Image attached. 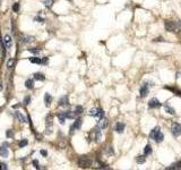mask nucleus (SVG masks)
Here are the masks:
<instances>
[{"mask_svg":"<svg viewBox=\"0 0 181 170\" xmlns=\"http://www.w3.org/2000/svg\"><path fill=\"white\" fill-rule=\"evenodd\" d=\"M59 106L60 107H66L69 104V100H68V96L67 95H64V96H61L60 99H59Z\"/></svg>","mask_w":181,"mask_h":170,"instance_id":"9b49d317","label":"nucleus"},{"mask_svg":"<svg viewBox=\"0 0 181 170\" xmlns=\"http://www.w3.org/2000/svg\"><path fill=\"white\" fill-rule=\"evenodd\" d=\"M2 90V83H1V81H0V91Z\"/></svg>","mask_w":181,"mask_h":170,"instance_id":"37998d69","label":"nucleus"},{"mask_svg":"<svg viewBox=\"0 0 181 170\" xmlns=\"http://www.w3.org/2000/svg\"><path fill=\"white\" fill-rule=\"evenodd\" d=\"M34 21H36V22H44L43 21V18H41V17H35V18H34Z\"/></svg>","mask_w":181,"mask_h":170,"instance_id":"ea45409f","label":"nucleus"},{"mask_svg":"<svg viewBox=\"0 0 181 170\" xmlns=\"http://www.w3.org/2000/svg\"><path fill=\"white\" fill-rule=\"evenodd\" d=\"M16 117L19 119V121H21V123H26V118H25V117L22 115L21 112H18V111H17V112H16Z\"/></svg>","mask_w":181,"mask_h":170,"instance_id":"b1692460","label":"nucleus"},{"mask_svg":"<svg viewBox=\"0 0 181 170\" xmlns=\"http://www.w3.org/2000/svg\"><path fill=\"white\" fill-rule=\"evenodd\" d=\"M89 115L93 116V117H97L98 115V109H96V108H93V109L89 110Z\"/></svg>","mask_w":181,"mask_h":170,"instance_id":"bb28decb","label":"nucleus"},{"mask_svg":"<svg viewBox=\"0 0 181 170\" xmlns=\"http://www.w3.org/2000/svg\"><path fill=\"white\" fill-rule=\"evenodd\" d=\"M171 132H172V135L174 137H178V136L181 135V125L178 124V123H174L172 124L171 126Z\"/></svg>","mask_w":181,"mask_h":170,"instance_id":"7ed1b4c3","label":"nucleus"},{"mask_svg":"<svg viewBox=\"0 0 181 170\" xmlns=\"http://www.w3.org/2000/svg\"><path fill=\"white\" fill-rule=\"evenodd\" d=\"M160 132H161V128H160V127H158V126L154 127V128L152 129V132L149 133V137H151L152 140H154V138L156 137V135H157V134H158V133H160Z\"/></svg>","mask_w":181,"mask_h":170,"instance_id":"f8f14e48","label":"nucleus"},{"mask_svg":"<svg viewBox=\"0 0 181 170\" xmlns=\"http://www.w3.org/2000/svg\"><path fill=\"white\" fill-rule=\"evenodd\" d=\"M164 26H165V30L169 31V32H174L175 28H177V24L172 21H165L164 22Z\"/></svg>","mask_w":181,"mask_h":170,"instance_id":"39448f33","label":"nucleus"},{"mask_svg":"<svg viewBox=\"0 0 181 170\" xmlns=\"http://www.w3.org/2000/svg\"><path fill=\"white\" fill-rule=\"evenodd\" d=\"M19 8H21V6H19V2H15L13 6V10L15 11V13H18L19 11Z\"/></svg>","mask_w":181,"mask_h":170,"instance_id":"c756f323","label":"nucleus"},{"mask_svg":"<svg viewBox=\"0 0 181 170\" xmlns=\"http://www.w3.org/2000/svg\"><path fill=\"white\" fill-rule=\"evenodd\" d=\"M44 102H45V106L50 107L51 102H52V96H51L49 93H45V95H44Z\"/></svg>","mask_w":181,"mask_h":170,"instance_id":"2eb2a0df","label":"nucleus"},{"mask_svg":"<svg viewBox=\"0 0 181 170\" xmlns=\"http://www.w3.org/2000/svg\"><path fill=\"white\" fill-rule=\"evenodd\" d=\"M30 61L32 62V64H42V59H40L39 57H32V58H30Z\"/></svg>","mask_w":181,"mask_h":170,"instance_id":"4be33fe9","label":"nucleus"},{"mask_svg":"<svg viewBox=\"0 0 181 170\" xmlns=\"http://www.w3.org/2000/svg\"><path fill=\"white\" fill-rule=\"evenodd\" d=\"M107 124H109L107 119L103 117V118L100 119V121H98V124H97V127H98V128H100L101 130H102V129H105L106 127H107Z\"/></svg>","mask_w":181,"mask_h":170,"instance_id":"6e6552de","label":"nucleus"},{"mask_svg":"<svg viewBox=\"0 0 181 170\" xmlns=\"http://www.w3.org/2000/svg\"><path fill=\"white\" fill-rule=\"evenodd\" d=\"M106 152H107V154H109V155H111V154H113V153H114V151H113V149H112V146H107Z\"/></svg>","mask_w":181,"mask_h":170,"instance_id":"f704fd0d","label":"nucleus"},{"mask_svg":"<svg viewBox=\"0 0 181 170\" xmlns=\"http://www.w3.org/2000/svg\"><path fill=\"white\" fill-rule=\"evenodd\" d=\"M82 123H83V120H82V118H77L75 120V123L71 125V127H70V134H73L75 130H78L79 128L82 127Z\"/></svg>","mask_w":181,"mask_h":170,"instance_id":"20e7f679","label":"nucleus"},{"mask_svg":"<svg viewBox=\"0 0 181 170\" xmlns=\"http://www.w3.org/2000/svg\"><path fill=\"white\" fill-rule=\"evenodd\" d=\"M42 2H43V5L48 8H51L53 6V0H43Z\"/></svg>","mask_w":181,"mask_h":170,"instance_id":"a878e982","label":"nucleus"},{"mask_svg":"<svg viewBox=\"0 0 181 170\" xmlns=\"http://www.w3.org/2000/svg\"><path fill=\"white\" fill-rule=\"evenodd\" d=\"M74 112H75V115H76V116L80 115V113L83 112V107H82V106H77V107L75 108V111H74Z\"/></svg>","mask_w":181,"mask_h":170,"instance_id":"cd10ccee","label":"nucleus"},{"mask_svg":"<svg viewBox=\"0 0 181 170\" xmlns=\"http://www.w3.org/2000/svg\"><path fill=\"white\" fill-rule=\"evenodd\" d=\"M58 119H59V123H60L61 125H64L65 123H66V113L65 112H61V113H58Z\"/></svg>","mask_w":181,"mask_h":170,"instance_id":"dca6fc26","label":"nucleus"},{"mask_svg":"<svg viewBox=\"0 0 181 170\" xmlns=\"http://www.w3.org/2000/svg\"><path fill=\"white\" fill-rule=\"evenodd\" d=\"M148 85H151V84H147V82H145V83H144V84L140 86L139 93H140V96H141V98H145V96L148 94V92H149Z\"/></svg>","mask_w":181,"mask_h":170,"instance_id":"423d86ee","label":"nucleus"},{"mask_svg":"<svg viewBox=\"0 0 181 170\" xmlns=\"http://www.w3.org/2000/svg\"><path fill=\"white\" fill-rule=\"evenodd\" d=\"M21 42L22 43H31V42L34 41V36L31 35H21Z\"/></svg>","mask_w":181,"mask_h":170,"instance_id":"1a4fd4ad","label":"nucleus"},{"mask_svg":"<svg viewBox=\"0 0 181 170\" xmlns=\"http://www.w3.org/2000/svg\"><path fill=\"white\" fill-rule=\"evenodd\" d=\"M25 87H26V89L32 90L33 87H34V82H33V79H27V81L25 82Z\"/></svg>","mask_w":181,"mask_h":170,"instance_id":"6ab92c4d","label":"nucleus"},{"mask_svg":"<svg viewBox=\"0 0 181 170\" xmlns=\"http://www.w3.org/2000/svg\"><path fill=\"white\" fill-rule=\"evenodd\" d=\"M28 51H30L31 53H34V55H39L40 53V49H28Z\"/></svg>","mask_w":181,"mask_h":170,"instance_id":"473e14b6","label":"nucleus"},{"mask_svg":"<svg viewBox=\"0 0 181 170\" xmlns=\"http://www.w3.org/2000/svg\"><path fill=\"white\" fill-rule=\"evenodd\" d=\"M34 78H35L36 81H44L45 76L42 73H35V74H34Z\"/></svg>","mask_w":181,"mask_h":170,"instance_id":"a211bd4d","label":"nucleus"},{"mask_svg":"<svg viewBox=\"0 0 181 170\" xmlns=\"http://www.w3.org/2000/svg\"><path fill=\"white\" fill-rule=\"evenodd\" d=\"M124 124L123 123H118L117 125H115V132L119 133V134H121V133H123L124 130Z\"/></svg>","mask_w":181,"mask_h":170,"instance_id":"4468645a","label":"nucleus"},{"mask_svg":"<svg viewBox=\"0 0 181 170\" xmlns=\"http://www.w3.org/2000/svg\"><path fill=\"white\" fill-rule=\"evenodd\" d=\"M144 153H145V155H149L152 153V146L149 145V144H147L145 146V149H144Z\"/></svg>","mask_w":181,"mask_h":170,"instance_id":"393cba45","label":"nucleus"},{"mask_svg":"<svg viewBox=\"0 0 181 170\" xmlns=\"http://www.w3.org/2000/svg\"><path fill=\"white\" fill-rule=\"evenodd\" d=\"M161 106V102L157 100L156 98H153V99H151L149 100V102H148V107L149 108H157V107H160Z\"/></svg>","mask_w":181,"mask_h":170,"instance_id":"9d476101","label":"nucleus"},{"mask_svg":"<svg viewBox=\"0 0 181 170\" xmlns=\"http://www.w3.org/2000/svg\"><path fill=\"white\" fill-rule=\"evenodd\" d=\"M4 44L6 47V49H10L11 45H13V39L9 34H6L5 38H4Z\"/></svg>","mask_w":181,"mask_h":170,"instance_id":"0eeeda50","label":"nucleus"},{"mask_svg":"<svg viewBox=\"0 0 181 170\" xmlns=\"http://www.w3.org/2000/svg\"><path fill=\"white\" fill-rule=\"evenodd\" d=\"M66 113V117L67 118H69V119H73V118H75V112H73V111H66L65 112Z\"/></svg>","mask_w":181,"mask_h":170,"instance_id":"c85d7f7f","label":"nucleus"},{"mask_svg":"<svg viewBox=\"0 0 181 170\" xmlns=\"http://www.w3.org/2000/svg\"><path fill=\"white\" fill-rule=\"evenodd\" d=\"M40 153H41L43 157H47V155H48V152L45 151V150H41V151H40Z\"/></svg>","mask_w":181,"mask_h":170,"instance_id":"58836bf2","label":"nucleus"},{"mask_svg":"<svg viewBox=\"0 0 181 170\" xmlns=\"http://www.w3.org/2000/svg\"><path fill=\"white\" fill-rule=\"evenodd\" d=\"M33 166H34V168H39V161L38 160H34L33 161Z\"/></svg>","mask_w":181,"mask_h":170,"instance_id":"4c0bfd02","label":"nucleus"},{"mask_svg":"<svg viewBox=\"0 0 181 170\" xmlns=\"http://www.w3.org/2000/svg\"><path fill=\"white\" fill-rule=\"evenodd\" d=\"M97 117L100 118V119L104 117V111H103V109H98V115H97Z\"/></svg>","mask_w":181,"mask_h":170,"instance_id":"72a5a7b5","label":"nucleus"},{"mask_svg":"<svg viewBox=\"0 0 181 170\" xmlns=\"http://www.w3.org/2000/svg\"><path fill=\"white\" fill-rule=\"evenodd\" d=\"M7 155H8V150H7V147L1 146V147H0V157L7 158Z\"/></svg>","mask_w":181,"mask_h":170,"instance_id":"aec40b11","label":"nucleus"},{"mask_svg":"<svg viewBox=\"0 0 181 170\" xmlns=\"http://www.w3.org/2000/svg\"><path fill=\"white\" fill-rule=\"evenodd\" d=\"M42 64H48V58H47V57H45V58H43V59H42Z\"/></svg>","mask_w":181,"mask_h":170,"instance_id":"a19ab883","label":"nucleus"},{"mask_svg":"<svg viewBox=\"0 0 181 170\" xmlns=\"http://www.w3.org/2000/svg\"><path fill=\"white\" fill-rule=\"evenodd\" d=\"M0 169H1V170H7V164H6V163H0Z\"/></svg>","mask_w":181,"mask_h":170,"instance_id":"e433bc0d","label":"nucleus"},{"mask_svg":"<svg viewBox=\"0 0 181 170\" xmlns=\"http://www.w3.org/2000/svg\"><path fill=\"white\" fill-rule=\"evenodd\" d=\"M14 108H15V109H16V108H19V104H15V106H14Z\"/></svg>","mask_w":181,"mask_h":170,"instance_id":"c03bdc74","label":"nucleus"},{"mask_svg":"<svg viewBox=\"0 0 181 170\" xmlns=\"http://www.w3.org/2000/svg\"><path fill=\"white\" fill-rule=\"evenodd\" d=\"M136 161H137V163H145V161H146V155H138L137 158H136Z\"/></svg>","mask_w":181,"mask_h":170,"instance_id":"412c9836","label":"nucleus"},{"mask_svg":"<svg viewBox=\"0 0 181 170\" xmlns=\"http://www.w3.org/2000/svg\"><path fill=\"white\" fill-rule=\"evenodd\" d=\"M14 64H15V59H13V58L8 59V61H7V68L8 69H11V68L14 67Z\"/></svg>","mask_w":181,"mask_h":170,"instance_id":"5701e85b","label":"nucleus"},{"mask_svg":"<svg viewBox=\"0 0 181 170\" xmlns=\"http://www.w3.org/2000/svg\"><path fill=\"white\" fill-rule=\"evenodd\" d=\"M177 169H181V160L175 162L173 164H171L170 167H166L165 170H177Z\"/></svg>","mask_w":181,"mask_h":170,"instance_id":"ddd939ff","label":"nucleus"},{"mask_svg":"<svg viewBox=\"0 0 181 170\" xmlns=\"http://www.w3.org/2000/svg\"><path fill=\"white\" fill-rule=\"evenodd\" d=\"M77 163L80 168H88V167L92 166V160L88 157H86V155H83V157L78 159Z\"/></svg>","mask_w":181,"mask_h":170,"instance_id":"f257e3e1","label":"nucleus"},{"mask_svg":"<svg viewBox=\"0 0 181 170\" xmlns=\"http://www.w3.org/2000/svg\"><path fill=\"white\" fill-rule=\"evenodd\" d=\"M30 101H31V96H26V98L24 99V104H25V106H27V104L30 103Z\"/></svg>","mask_w":181,"mask_h":170,"instance_id":"c9c22d12","label":"nucleus"},{"mask_svg":"<svg viewBox=\"0 0 181 170\" xmlns=\"http://www.w3.org/2000/svg\"><path fill=\"white\" fill-rule=\"evenodd\" d=\"M69 1H71V0H69Z\"/></svg>","mask_w":181,"mask_h":170,"instance_id":"a18cd8bd","label":"nucleus"},{"mask_svg":"<svg viewBox=\"0 0 181 170\" xmlns=\"http://www.w3.org/2000/svg\"><path fill=\"white\" fill-rule=\"evenodd\" d=\"M178 27H179V30L181 31V21H180V23H179V24H178Z\"/></svg>","mask_w":181,"mask_h":170,"instance_id":"79ce46f5","label":"nucleus"},{"mask_svg":"<svg viewBox=\"0 0 181 170\" xmlns=\"http://www.w3.org/2000/svg\"><path fill=\"white\" fill-rule=\"evenodd\" d=\"M27 140H22L21 142H19V147H24V146H26L27 145Z\"/></svg>","mask_w":181,"mask_h":170,"instance_id":"2f4dec72","label":"nucleus"},{"mask_svg":"<svg viewBox=\"0 0 181 170\" xmlns=\"http://www.w3.org/2000/svg\"><path fill=\"white\" fill-rule=\"evenodd\" d=\"M52 116L49 115L45 119V134L50 135L52 133Z\"/></svg>","mask_w":181,"mask_h":170,"instance_id":"f03ea898","label":"nucleus"},{"mask_svg":"<svg viewBox=\"0 0 181 170\" xmlns=\"http://www.w3.org/2000/svg\"><path fill=\"white\" fill-rule=\"evenodd\" d=\"M164 110H165L168 113H170V115H174V113H175L174 108H172L170 104H164Z\"/></svg>","mask_w":181,"mask_h":170,"instance_id":"f3484780","label":"nucleus"},{"mask_svg":"<svg viewBox=\"0 0 181 170\" xmlns=\"http://www.w3.org/2000/svg\"><path fill=\"white\" fill-rule=\"evenodd\" d=\"M6 136H7L8 138H11V137L14 136V132H13L11 129H8L7 132H6Z\"/></svg>","mask_w":181,"mask_h":170,"instance_id":"7c9ffc66","label":"nucleus"}]
</instances>
